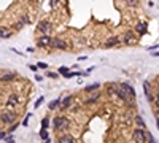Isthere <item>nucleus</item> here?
<instances>
[{
  "instance_id": "f257e3e1",
  "label": "nucleus",
  "mask_w": 159,
  "mask_h": 143,
  "mask_svg": "<svg viewBox=\"0 0 159 143\" xmlns=\"http://www.w3.org/2000/svg\"><path fill=\"white\" fill-rule=\"evenodd\" d=\"M53 126L56 130H64L68 127V119L65 116H56L53 119Z\"/></svg>"
},
{
  "instance_id": "f03ea898",
  "label": "nucleus",
  "mask_w": 159,
  "mask_h": 143,
  "mask_svg": "<svg viewBox=\"0 0 159 143\" xmlns=\"http://www.w3.org/2000/svg\"><path fill=\"white\" fill-rule=\"evenodd\" d=\"M132 137L135 143H146V132L143 129H135Z\"/></svg>"
},
{
  "instance_id": "7ed1b4c3",
  "label": "nucleus",
  "mask_w": 159,
  "mask_h": 143,
  "mask_svg": "<svg viewBox=\"0 0 159 143\" xmlns=\"http://www.w3.org/2000/svg\"><path fill=\"white\" fill-rule=\"evenodd\" d=\"M0 119H2V121L5 122V124H11V122L16 121V115L11 113V111H5V113L0 115Z\"/></svg>"
},
{
  "instance_id": "20e7f679",
  "label": "nucleus",
  "mask_w": 159,
  "mask_h": 143,
  "mask_svg": "<svg viewBox=\"0 0 159 143\" xmlns=\"http://www.w3.org/2000/svg\"><path fill=\"white\" fill-rule=\"evenodd\" d=\"M49 48L65 49V48H67V43H65L64 40H61V38H53V40H51V45H49Z\"/></svg>"
},
{
  "instance_id": "39448f33",
  "label": "nucleus",
  "mask_w": 159,
  "mask_h": 143,
  "mask_svg": "<svg viewBox=\"0 0 159 143\" xmlns=\"http://www.w3.org/2000/svg\"><path fill=\"white\" fill-rule=\"evenodd\" d=\"M119 88H121V89H123L124 92H126V94L129 95V97L132 99V100L135 99V91H134V88L130 86V84H127V83H121V86H119Z\"/></svg>"
},
{
  "instance_id": "423d86ee",
  "label": "nucleus",
  "mask_w": 159,
  "mask_h": 143,
  "mask_svg": "<svg viewBox=\"0 0 159 143\" xmlns=\"http://www.w3.org/2000/svg\"><path fill=\"white\" fill-rule=\"evenodd\" d=\"M49 29H51V22H49L48 19H41V21L38 22V30H40V32L46 33Z\"/></svg>"
},
{
  "instance_id": "0eeeda50",
  "label": "nucleus",
  "mask_w": 159,
  "mask_h": 143,
  "mask_svg": "<svg viewBox=\"0 0 159 143\" xmlns=\"http://www.w3.org/2000/svg\"><path fill=\"white\" fill-rule=\"evenodd\" d=\"M51 40H53V38L43 35V37H40V38L37 40V45L40 46V48H45V46H49V45H51Z\"/></svg>"
},
{
  "instance_id": "6e6552de",
  "label": "nucleus",
  "mask_w": 159,
  "mask_h": 143,
  "mask_svg": "<svg viewBox=\"0 0 159 143\" xmlns=\"http://www.w3.org/2000/svg\"><path fill=\"white\" fill-rule=\"evenodd\" d=\"M11 35H13V32L8 27H0V38H10Z\"/></svg>"
},
{
  "instance_id": "1a4fd4ad",
  "label": "nucleus",
  "mask_w": 159,
  "mask_h": 143,
  "mask_svg": "<svg viewBox=\"0 0 159 143\" xmlns=\"http://www.w3.org/2000/svg\"><path fill=\"white\" fill-rule=\"evenodd\" d=\"M119 38L118 37H111V38H108V40L105 41V46L107 48H111V46H116V45H119Z\"/></svg>"
},
{
  "instance_id": "9d476101",
  "label": "nucleus",
  "mask_w": 159,
  "mask_h": 143,
  "mask_svg": "<svg viewBox=\"0 0 159 143\" xmlns=\"http://www.w3.org/2000/svg\"><path fill=\"white\" fill-rule=\"evenodd\" d=\"M59 143H75V138H73L70 134H64L59 138Z\"/></svg>"
},
{
  "instance_id": "9b49d317",
  "label": "nucleus",
  "mask_w": 159,
  "mask_h": 143,
  "mask_svg": "<svg viewBox=\"0 0 159 143\" xmlns=\"http://www.w3.org/2000/svg\"><path fill=\"white\" fill-rule=\"evenodd\" d=\"M18 102H19V97H18V94H11L10 97H8V102H6V105H8V107H14Z\"/></svg>"
},
{
  "instance_id": "f8f14e48",
  "label": "nucleus",
  "mask_w": 159,
  "mask_h": 143,
  "mask_svg": "<svg viewBox=\"0 0 159 143\" xmlns=\"http://www.w3.org/2000/svg\"><path fill=\"white\" fill-rule=\"evenodd\" d=\"M72 99H73L72 95H65V97L61 100V108H68V107H70V102H72Z\"/></svg>"
},
{
  "instance_id": "ddd939ff",
  "label": "nucleus",
  "mask_w": 159,
  "mask_h": 143,
  "mask_svg": "<svg viewBox=\"0 0 159 143\" xmlns=\"http://www.w3.org/2000/svg\"><path fill=\"white\" fill-rule=\"evenodd\" d=\"M124 43H127V45H130V43H134V35H132V33H130V32H127L126 33V35H124Z\"/></svg>"
},
{
  "instance_id": "4468645a",
  "label": "nucleus",
  "mask_w": 159,
  "mask_h": 143,
  "mask_svg": "<svg viewBox=\"0 0 159 143\" xmlns=\"http://www.w3.org/2000/svg\"><path fill=\"white\" fill-rule=\"evenodd\" d=\"M135 30H137V32H140V33H145L146 32V24H145V22H138L137 27H135Z\"/></svg>"
},
{
  "instance_id": "2eb2a0df",
  "label": "nucleus",
  "mask_w": 159,
  "mask_h": 143,
  "mask_svg": "<svg viewBox=\"0 0 159 143\" xmlns=\"http://www.w3.org/2000/svg\"><path fill=\"white\" fill-rule=\"evenodd\" d=\"M14 80V75H13V73H6V75H2V76H0V81H5V83H6V81H13Z\"/></svg>"
},
{
  "instance_id": "dca6fc26",
  "label": "nucleus",
  "mask_w": 159,
  "mask_h": 143,
  "mask_svg": "<svg viewBox=\"0 0 159 143\" xmlns=\"http://www.w3.org/2000/svg\"><path fill=\"white\" fill-rule=\"evenodd\" d=\"M99 97H100V92H97V94H94L92 97H89V99H88L84 103H88V105H89V103H96V102L99 100Z\"/></svg>"
},
{
  "instance_id": "f3484780",
  "label": "nucleus",
  "mask_w": 159,
  "mask_h": 143,
  "mask_svg": "<svg viewBox=\"0 0 159 143\" xmlns=\"http://www.w3.org/2000/svg\"><path fill=\"white\" fill-rule=\"evenodd\" d=\"M99 88H100V84L99 83H94V84H89V86H86V88H84V91H86V92H92L94 89H99Z\"/></svg>"
},
{
  "instance_id": "a211bd4d",
  "label": "nucleus",
  "mask_w": 159,
  "mask_h": 143,
  "mask_svg": "<svg viewBox=\"0 0 159 143\" xmlns=\"http://www.w3.org/2000/svg\"><path fill=\"white\" fill-rule=\"evenodd\" d=\"M143 86H145V94H146V97H148V100H150V102H153V97H151V94H150V83H148V81H145Z\"/></svg>"
},
{
  "instance_id": "6ab92c4d",
  "label": "nucleus",
  "mask_w": 159,
  "mask_h": 143,
  "mask_svg": "<svg viewBox=\"0 0 159 143\" xmlns=\"http://www.w3.org/2000/svg\"><path fill=\"white\" fill-rule=\"evenodd\" d=\"M57 107H61V100H59V99L53 100V102L48 105V108H49V110H54V108H57Z\"/></svg>"
},
{
  "instance_id": "aec40b11",
  "label": "nucleus",
  "mask_w": 159,
  "mask_h": 143,
  "mask_svg": "<svg viewBox=\"0 0 159 143\" xmlns=\"http://www.w3.org/2000/svg\"><path fill=\"white\" fill-rule=\"evenodd\" d=\"M135 121H137L138 126H142V129H145V121H143L142 116H135Z\"/></svg>"
},
{
  "instance_id": "412c9836",
  "label": "nucleus",
  "mask_w": 159,
  "mask_h": 143,
  "mask_svg": "<svg viewBox=\"0 0 159 143\" xmlns=\"http://www.w3.org/2000/svg\"><path fill=\"white\" fill-rule=\"evenodd\" d=\"M40 137L43 138V142L48 140V130H46V129H41V130H40Z\"/></svg>"
},
{
  "instance_id": "4be33fe9",
  "label": "nucleus",
  "mask_w": 159,
  "mask_h": 143,
  "mask_svg": "<svg viewBox=\"0 0 159 143\" xmlns=\"http://www.w3.org/2000/svg\"><path fill=\"white\" fill-rule=\"evenodd\" d=\"M41 127H43V129H48L49 127V118H45L43 121H41Z\"/></svg>"
},
{
  "instance_id": "5701e85b",
  "label": "nucleus",
  "mask_w": 159,
  "mask_h": 143,
  "mask_svg": "<svg viewBox=\"0 0 159 143\" xmlns=\"http://www.w3.org/2000/svg\"><path fill=\"white\" fill-rule=\"evenodd\" d=\"M146 142H148V143H156V140H154V137H153L151 134H148V132H146Z\"/></svg>"
},
{
  "instance_id": "b1692460",
  "label": "nucleus",
  "mask_w": 159,
  "mask_h": 143,
  "mask_svg": "<svg viewBox=\"0 0 159 143\" xmlns=\"http://www.w3.org/2000/svg\"><path fill=\"white\" fill-rule=\"evenodd\" d=\"M68 72H70V70H68V67H61V68H59V73H61V75H67Z\"/></svg>"
},
{
  "instance_id": "393cba45",
  "label": "nucleus",
  "mask_w": 159,
  "mask_h": 143,
  "mask_svg": "<svg viewBox=\"0 0 159 143\" xmlns=\"http://www.w3.org/2000/svg\"><path fill=\"white\" fill-rule=\"evenodd\" d=\"M43 100H45V97H43V95H41V97H38V100L35 102V108H38V107H40V105H41V102H43Z\"/></svg>"
},
{
  "instance_id": "a878e982",
  "label": "nucleus",
  "mask_w": 159,
  "mask_h": 143,
  "mask_svg": "<svg viewBox=\"0 0 159 143\" xmlns=\"http://www.w3.org/2000/svg\"><path fill=\"white\" fill-rule=\"evenodd\" d=\"M48 76H49V78H57V76H59V73H54V72H49V73H48Z\"/></svg>"
},
{
  "instance_id": "bb28decb",
  "label": "nucleus",
  "mask_w": 159,
  "mask_h": 143,
  "mask_svg": "<svg viewBox=\"0 0 159 143\" xmlns=\"http://www.w3.org/2000/svg\"><path fill=\"white\" fill-rule=\"evenodd\" d=\"M38 67L40 68H48V64L46 62H38Z\"/></svg>"
},
{
  "instance_id": "cd10ccee",
  "label": "nucleus",
  "mask_w": 159,
  "mask_h": 143,
  "mask_svg": "<svg viewBox=\"0 0 159 143\" xmlns=\"http://www.w3.org/2000/svg\"><path fill=\"white\" fill-rule=\"evenodd\" d=\"M29 118H30V115H27V116H26V119L22 121V124H24V126H27V124H29Z\"/></svg>"
},
{
  "instance_id": "c85d7f7f",
  "label": "nucleus",
  "mask_w": 159,
  "mask_h": 143,
  "mask_svg": "<svg viewBox=\"0 0 159 143\" xmlns=\"http://www.w3.org/2000/svg\"><path fill=\"white\" fill-rule=\"evenodd\" d=\"M16 127H18V122H14L13 126H10V129H8V130H10V132H13V130L16 129Z\"/></svg>"
},
{
  "instance_id": "c756f323",
  "label": "nucleus",
  "mask_w": 159,
  "mask_h": 143,
  "mask_svg": "<svg viewBox=\"0 0 159 143\" xmlns=\"http://www.w3.org/2000/svg\"><path fill=\"white\" fill-rule=\"evenodd\" d=\"M5 142H6V143H14V138H13V137H8Z\"/></svg>"
},
{
  "instance_id": "7c9ffc66",
  "label": "nucleus",
  "mask_w": 159,
  "mask_h": 143,
  "mask_svg": "<svg viewBox=\"0 0 159 143\" xmlns=\"http://www.w3.org/2000/svg\"><path fill=\"white\" fill-rule=\"evenodd\" d=\"M35 80L40 83V81H43V76H40V75H35Z\"/></svg>"
},
{
  "instance_id": "2f4dec72",
  "label": "nucleus",
  "mask_w": 159,
  "mask_h": 143,
  "mask_svg": "<svg viewBox=\"0 0 159 143\" xmlns=\"http://www.w3.org/2000/svg\"><path fill=\"white\" fill-rule=\"evenodd\" d=\"M30 70H32V72H37L38 67H37V65H30Z\"/></svg>"
},
{
  "instance_id": "473e14b6",
  "label": "nucleus",
  "mask_w": 159,
  "mask_h": 143,
  "mask_svg": "<svg viewBox=\"0 0 159 143\" xmlns=\"http://www.w3.org/2000/svg\"><path fill=\"white\" fill-rule=\"evenodd\" d=\"M2 138H5V132H0V140H2Z\"/></svg>"
},
{
  "instance_id": "72a5a7b5",
  "label": "nucleus",
  "mask_w": 159,
  "mask_h": 143,
  "mask_svg": "<svg viewBox=\"0 0 159 143\" xmlns=\"http://www.w3.org/2000/svg\"><path fill=\"white\" fill-rule=\"evenodd\" d=\"M156 107H158V110H159V97H156Z\"/></svg>"
},
{
  "instance_id": "f704fd0d",
  "label": "nucleus",
  "mask_w": 159,
  "mask_h": 143,
  "mask_svg": "<svg viewBox=\"0 0 159 143\" xmlns=\"http://www.w3.org/2000/svg\"><path fill=\"white\" fill-rule=\"evenodd\" d=\"M156 124H158V129H159V119L156 118Z\"/></svg>"
},
{
  "instance_id": "c9c22d12",
  "label": "nucleus",
  "mask_w": 159,
  "mask_h": 143,
  "mask_svg": "<svg viewBox=\"0 0 159 143\" xmlns=\"http://www.w3.org/2000/svg\"><path fill=\"white\" fill-rule=\"evenodd\" d=\"M49 142H51V140H49V138H48V140H45L43 143H49Z\"/></svg>"
},
{
  "instance_id": "e433bc0d",
  "label": "nucleus",
  "mask_w": 159,
  "mask_h": 143,
  "mask_svg": "<svg viewBox=\"0 0 159 143\" xmlns=\"http://www.w3.org/2000/svg\"><path fill=\"white\" fill-rule=\"evenodd\" d=\"M156 118H158V119H159V110H158V116H156Z\"/></svg>"
}]
</instances>
